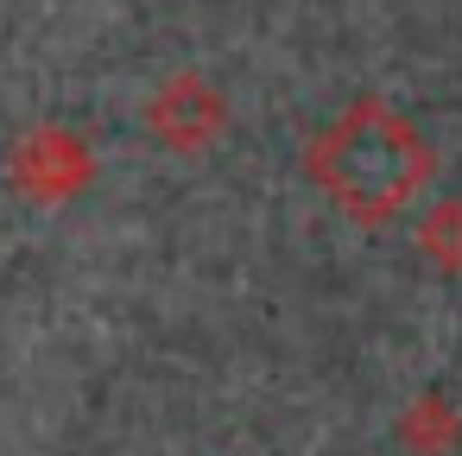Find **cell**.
Instances as JSON below:
<instances>
[{
  "label": "cell",
  "instance_id": "cell-1",
  "mask_svg": "<svg viewBox=\"0 0 462 456\" xmlns=\"http://www.w3.org/2000/svg\"><path fill=\"white\" fill-rule=\"evenodd\" d=\"M304 172H310V184H317L348 222L386 228V222H399V216L418 203V191L437 178V153H430V140H424L405 115H393L386 102L361 96L329 134H317V140L304 146Z\"/></svg>",
  "mask_w": 462,
  "mask_h": 456
}]
</instances>
